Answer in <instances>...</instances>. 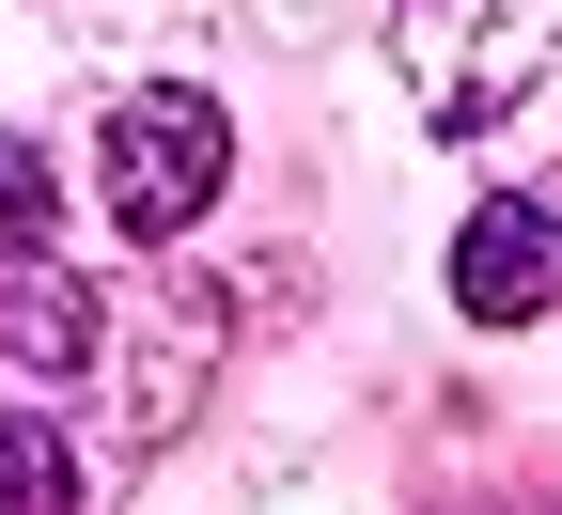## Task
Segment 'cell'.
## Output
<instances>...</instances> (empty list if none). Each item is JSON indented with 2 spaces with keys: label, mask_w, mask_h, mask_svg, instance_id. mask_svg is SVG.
Instances as JSON below:
<instances>
[{
  "label": "cell",
  "mask_w": 562,
  "mask_h": 515,
  "mask_svg": "<svg viewBox=\"0 0 562 515\" xmlns=\"http://www.w3.org/2000/svg\"><path fill=\"white\" fill-rule=\"evenodd\" d=\"M453 313H484V328L562 313V219H547V203H469V235H453Z\"/></svg>",
  "instance_id": "cell-3"
},
{
  "label": "cell",
  "mask_w": 562,
  "mask_h": 515,
  "mask_svg": "<svg viewBox=\"0 0 562 515\" xmlns=\"http://www.w3.org/2000/svg\"><path fill=\"white\" fill-rule=\"evenodd\" d=\"M391 47H406V94L453 141H484L531 94H562V0H406Z\"/></svg>",
  "instance_id": "cell-1"
},
{
  "label": "cell",
  "mask_w": 562,
  "mask_h": 515,
  "mask_svg": "<svg viewBox=\"0 0 562 515\" xmlns=\"http://www.w3.org/2000/svg\"><path fill=\"white\" fill-rule=\"evenodd\" d=\"M0 344H16V376H79L94 359V298L47 250H0Z\"/></svg>",
  "instance_id": "cell-4"
},
{
  "label": "cell",
  "mask_w": 562,
  "mask_h": 515,
  "mask_svg": "<svg viewBox=\"0 0 562 515\" xmlns=\"http://www.w3.org/2000/svg\"><path fill=\"white\" fill-rule=\"evenodd\" d=\"M220 172H235V125L203 110V94H125L110 110V219L140 250H172L203 203H220Z\"/></svg>",
  "instance_id": "cell-2"
},
{
  "label": "cell",
  "mask_w": 562,
  "mask_h": 515,
  "mask_svg": "<svg viewBox=\"0 0 562 515\" xmlns=\"http://www.w3.org/2000/svg\"><path fill=\"white\" fill-rule=\"evenodd\" d=\"M0 515H79V454L47 422H0Z\"/></svg>",
  "instance_id": "cell-5"
}]
</instances>
